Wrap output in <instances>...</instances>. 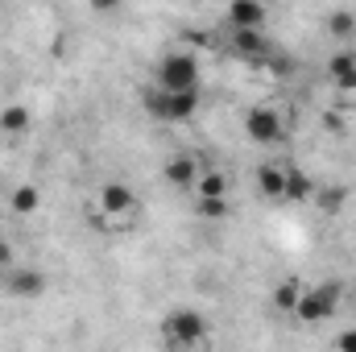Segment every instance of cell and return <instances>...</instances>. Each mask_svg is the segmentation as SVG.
Here are the masks:
<instances>
[{"label": "cell", "mask_w": 356, "mask_h": 352, "mask_svg": "<svg viewBox=\"0 0 356 352\" xmlns=\"http://www.w3.org/2000/svg\"><path fill=\"white\" fill-rule=\"evenodd\" d=\"M344 282L340 278H327V282H315V286H302L298 290V303H294V319L298 323H323V319H336L340 303H344Z\"/></svg>", "instance_id": "1"}, {"label": "cell", "mask_w": 356, "mask_h": 352, "mask_svg": "<svg viewBox=\"0 0 356 352\" xmlns=\"http://www.w3.org/2000/svg\"><path fill=\"white\" fill-rule=\"evenodd\" d=\"M141 104H145V112H149L154 120H162V125H186V120H195V112H199V91H170V88L149 83V88L141 91Z\"/></svg>", "instance_id": "2"}, {"label": "cell", "mask_w": 356, "mask_h": 352, "mask_svg": "<svg viewBox=\"0 0 356 352\" xmlns=\"http://www.w3.org/2000/svg\"><path fill=\"white\" fill-rule=\"evenodd\" d=\"M207 332H211V323H207V315L195 311V307H170V311L162 315V340H166L170 349H195V344L207 340Z\"/></svg>", "instance_id": "3"}, {"label": "cell", "mask_w": 356, "mask_h": 352, "mask_svg": "<svg viewBox=\"0 0 356 352\" xmlns=\"http://www.w3.org/2000/svg\"><path fill=\"white\" fill-rule=\"evenodd\" d=\"M154 83L170 91H199L203 83V71H199V58L191 50H166L154 67Z\"/></svg>", "instance_id": "4"}, {"label": "cell", "mask_w": 356, "mask_h": 352, "mask_svg": "<svg viewBox=\"0 0 356 352\" xmlns=\"http://www.w3.org/2000/svg\"><path fill=\"white\" fill-rule=\"evenodd\" d=\"M245 137L253 141V145H261V150H277V145H286V137H290V125H286V116L273 108V104H253V108H245Z\"/></svg>", "instance_id": "5"}, {"label": "cell", "mask_w": 356, "mask_h": 352, "mask_svg": "<svg viewBox=\"0 0 356 352\" xmlns=\"http://www.w3.org/2000/svg\"><path fill=\"white\" fill-rule=\"evenodd\" d=\"M95 224L99 228H120V224H129L133 216H137V195H133V186L129 182H104L99 186V195H95Z\"/></svg>", "instance_id": "6"}, {"label": "cell", "mask_w": 356, "mask_h": 352, "mask_svg": "<svg viewBox=\"0 0 356 352\" xmlns=\"http://www.w3.org/2000/svg\"><path fill=\"white\" fill-rule=\"evenodd\" d=\"M257 195L269 199V203H282L286 199V182H290V162H282V158H266L261 166H257Z\"/></svg>", "instance_id": "7"}, {"label": "cell", "mask_w": 356, "mask_h": 352, "mask_svg": "<svg viewBox=\"0 0 356 352\" xmlns=\"http://www.w3.org/2000/svg\"><path fill=\"white\" fill-rule=\"evenodd\" d=\"M228 50H232L236 58H245V63H266L269 54H273V46H269L266 29H232V38H228Z\"/></svg>", "instance_id": "8"}, {"label": "cell", "mask_w": 356, "mask_h": 352, "mask_svg": "<svg viewBox=\"0 0 356 352\" xmlns=\"http://www.w3.org/2000/svg\"><path fill=\"white\" fill-rule=\"evenodd\" d=\"M162 175H166V182L178 186V191H195V182L203 175V162H199L195 154H170V162L162 166Z\"/></svg>", "instance_id": "9"}, {"label": "cell", "mask_w": 356, "mask_h": 352, "mask_svg": "<svg viewBox=\"0 0 356 352\" xmlns=\"http://www.w3.org/2000/svg\"><path fill=\"white\" fill-rule=\"evenodd\" d=\"M228 29H266V0H228Z\"/></svg>", "instance_id": "10"}, {"label": "cell", "mask_w": 356, "mask_h": 352, "mask_svg": "<svg viewBox=\"0 0 356 352\" xmlns=\"http://www.w3.org/2000/svg\"><path fill=\"white\" fill-rule=\"evenodd\" d=\"M4 290L17 294V298H33V294L46 290V273L42 269H21V265L13 262L4 269Z\"/></svg>", "instance_id": "11"}, {"label": "cell", "mask_w": 356, "mask_h": 352, "mask_svg": "<svg viewBox=\"0 0 356 352\" xmlns=\"http://www.w3.org/2000/svg\"><path fill=\"white\" fill-rule=\"evenodd\" d=\"M327 79L340 91H356V46H336V54L327 58Z\"/></svg>", "instance_id": "12"}, {"label": "cell", "mask_w": 356, "mask_h": 352, "mask_svg": "<svg viewBox=\"0 0 356 352\" xmlns=\"http://www.w3.org/2000/svg\"><path fill=\"white\" fill-rule=\"evenodd\" d=\"M29 125H33V116H29L25 104H4V108H0V133L21 137V133H29Z\"/></svg>", "instance_id": "13"}, {"label": "cell", "mask_w": 356, "mask_h": 352, "mask_svg": "<svg viewBox=\"0 0 356 352\" xmlns=\"http://www.w3.org/2000/svg\"><path fill=\"white\" fill-rule=\"evenodd\" d=\"M195 199H228V175L203 166V175L195 182Z\"/></svg>", "instance_id": "14"}, {"label": "cell", "mask_w": 356, "mask_h": 352, "mask_svg": "<svg viewBox=\"0 0 356 352\" xmlns=\"http://www.w3.org/2000/svg\"><path fill=\"white\" fill-rule=\"evenodd\" d=\"M327 33H332V42H336V46H353V38H356V13H348V8L332 13V17H327Z\"/></svg>", "instance_id": "15"}, {"label": "cell", "mask_w": 356, "mask_h": 352, "mask_svg": "<svg viewBox=\"0 0 356 352\" xmlns=\"http://www.w3.org/2000/svg\"><path fill=\"white\" fill-rule=\"evenodd\" d=\"M8 207H13V216H33L38 207H42V191L38 186H13V195H8Z\"/></svg>", "instance_id": "16"}, {"label": "cell", "mask_w": 356, "mask_h": 352, "mask_svg": "<svg viewBox=\"0 0 356 352\" xmlns=\"http://www.w3.org/2000/svg\"><path fill=\"white\" fill-rule=\"evenodd\" d=\"M311 195H315V182L302 175L298 166H290V182H286V199L282 203H307Z\"/></svg>", "instance_id": "17"}, {"label": "cell", "mask_w": 356, "mask_h": 352, "mask_svg": "<svg viewBox=\"0 0 356 352\" xmlns=\"http://www.w3.org/2000/svg\"><path fill=\"white\" fill-rule=\"evenodd\" d=\"M311 199H315L327 216H336V211L348 203V191H344V186H315V195H311Z\"/></svg>", "instance_id": "18"}, {"label": "cell", "mask_w": 356, "mask_h": 352, "mask_svg": "<svg viewBox=\"0 0 356 352\" xmlns=\"http://www.w3.org/2000/svg\"><path fill=\"white\" fill-rule=\"evenodd\" d=\"M298 290H302V282H294V278H286V282H282V286L273 290V307L290 315V311H294V303H298Z\"/></svg>", "instance_id": "19"}, {"label": "cell", "mask_w": 356, "mask_h": 352, "mask_svg": "<svg viewBox=\"0 0 356 352\" xmlns=\"http://www.w3.org/2000/svg\"><path fill=\"white\" fill-rule=\"evenodd\" d=\"M199 216H207V220H224V216H228V199H199Z\"/></svg>", "instance_id": "20"}, {"label": "cell", "mask_w": 356, "mask_h": 352, "mask_svg": "<svg viewBox=\"0 0 356 352\" xmlns=\"http://www.w3.org/2000/svg\"><path fill=\"white\" fill-rule=\"evenodd\" d=\"M88 4H91V13H99V17H112V13H116L124 0H88Z\"/></svg>", "instance_id": "21"}, {"label": "cell", "mask_w": 356, "mask_h": 352, "mask_svg": "<svg viewBox=\"0 0 356 352\" xmlns=\"http://www.w3.org/2000/svg\"><path fill=\"white\" fill-rule=\"evenodd\" d=\"M332 344H336V349H344V352H356V328H344Z\"/></svg>", "instance_id": "22"}, {"label": "cell", "mask_w": 356, "mask_h": 352, "mask_svg": "<svg viewBox=\"0 0 356 352\" xmlns=\"http://www.w3.org/2000/svg\"><path fill=\"white\" fill-rule=\"evenodd\" d=\"M8 265H13V249L0 241V269H8Z\"/></svg>", "instance_id": "23"}, {"label": "cell", "mask_w": 356, "mask_h": 352, "mask_svg": "<svg viewBox=\"0 0 356 352\" xmlns=\"http://www.w3.org/2000/svg\"><path fill=\"white\" fill-rule=\"evenodd\" d=\"M348 290H353V298H356V282H353V286H348Z\"/></svg>", "instance_id": "24"}]
</instances>
